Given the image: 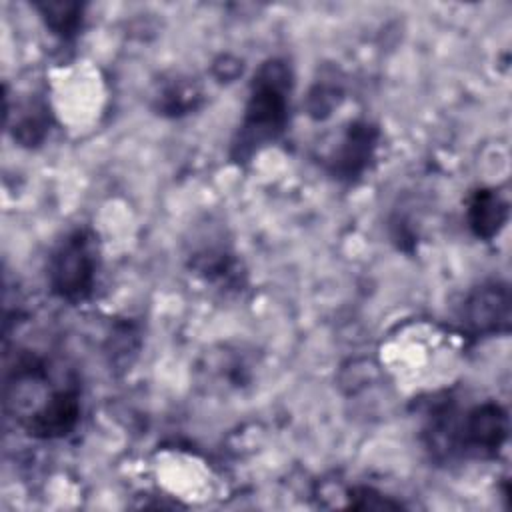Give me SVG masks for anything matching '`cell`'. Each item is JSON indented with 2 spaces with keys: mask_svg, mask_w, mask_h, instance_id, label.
<instances>
[{
  "mask_svg": "<svg viewBox=\"0 0 512 512\" xmlns=\"http://www.w3.org/2000/svg\"><path fill=\"white\" fill-rule=\"evenodd\" d=\"M292 74L284 60H268L254 74L238 136L232 144L236 162L250 158L260 146L276 140L288 122Z\"/></svg>",
  "mask_w": 512,
  "mask_h": 512,
  "instance_id": "obj_1",
  "label": "cell"
},
{
  "mask_svg": "<svg viewBox=\"0 0 512 512\" xmlns=\"http://www.w3.org/2000/svg\"><path fill=\"white\" fill-rule=\"evenodd\" d=\"M94 280V240L86 230H74L50 254L48 282L60 298L68 302H82L92 294Z\"/></svg>",
  "mask_w": 512,
  "mask_h": 512,
  "instance_id": "obj_2",
  "label": "cell"
},
{
  "mask_svg": "<svg viewBox=\"0 0 512 512\" xmlns=\"http://www.w3.org/2000/svg\"><path fill=\"white\" fill-rule=\"evenodd\" d=\"M508 436L506 410L496 402H484L472 408L458 426L456 446L476 456H494Z\"/></svg>",
  "mask_w": 512,
  "mask_h": 512,
  "instance_id": "obj_3",
  "label": "cell"
},
{
  "mask_svg": "<svg viewBox=\"0 0 512 512\" xmlns=\"http://www.w3.org/2000/svg\"><path fill=\"white\" fill-rule=\"evenodd\" d=\"M464 322L476 334L506 332L510 326V292L504 284H484L464 302Z\"/></svg>",
  "mask_w": 512,
  "mask_h": 512,
  "instance_id": "obj_4",
  "label": "cell"
},
{
  "mask_svg": "<svg viewBox=\"0 0 512 512\" xmlns=\"http://www.w3.org/2000/svg\"><path fill=\"white\" fill-rule=\"evenodd\" d=\"M80 418V398L76 390L54 392L36 412L24 422L26 432L34 438H62L74 430Z\"/></svg>",
  "mask_w": 512,
  "mask_h": 512,
  "instance_id": "obj_5",
  "label": "cell"
},
{
  "mask_svg": "<svg viewBox=\"0 0 512 512\" xmlns=\"http://www.w3.org/2000/svg\"><path fill=\"white\" fill-rule=\"evenodd\" d=\"M378 142L376 126L368 122H354L346 130L340 146L334 150L330 164L332 172L342 180L358 178L370 164Z\"/></svg>",
  "mask_w": 512,
  "mask_h": 512,
  "instance_id": "obj_6",
  "label": "cell"
},
{
  "mask_svg": "<svg viewBox=\"0 0 512 512\" xmlns=\"http://www.w3.org/2000/svg\"><path fill=\"white\" fill-rule=\"evenodd\" d=\"M508 218V204L494 190L482 188L474 192L468 202V226L470 230L482 238H494Z\"/></svg>",
  "mask_w": 512,
  "mask_h": 512,
  "instance_id": "obj_7",
  "label": "cell"
},
{
  "mask_svg": "<svg viewBox=\"0 0 512 512\" xmlns=\"http://www.w3.org/2000/svg\"><path fill=\"white\" fill-rule=\"evenodd\" d=\"M38 8L42 12L46 26L62 38L76 34L82 24V6L80 4L46 2V4H38Z\"/></svg>",
  "mask_w": 512,
  "mask_h": 512,
  "instance_id": "obj_8",
  "label": "cell"
},
{
  "mask_svg": "<svg viewBox=\"0 0 512 512\" xmlns=\"http://www.w3.org/2000/svg\"><path fill=\"white\" fill-rule=\"evenodd\" d=\"M198 94L188 86H170L162 92L158 108L166 114H182L190 108H194V100Z\"/></svg>",
  "mask_w": 512,
  "mask_h": 512,
  "instance_id": "obj_9",
  "label": "cell"
},
{
  "mask_svg": "<svg viewBox=\"0 0 512 512\" xmlns=\"http://www.w3.org/2000/svg\"><path fill=\"white\" fill-rule=\"evenodd\" d=\"M46 136V118L42 114H26L14 126V138L24 146H34Z\"/></svg>",
  "mask_w": 512,
  "mask_h": 512,
  "instance_id": "obj_10",
  "label": "cell"
},
{
  "mask_svg": "<svg viewBox=\"0 0 512 512\" xmlns=\"http://www.w3.org/2000/svg\"><path fill=\"white\" fill-rule=\"evenodd\" d=\"M350 506L352 508H360V510H370V508H400V502L388 500L382 494H378L372 488H354L350 490Z\"/></svg>",
  "mask_w": 512,
  "mask_h": 512,
  "instance_id": "obj_11",
  "label": "cell"
}]
</instances>
